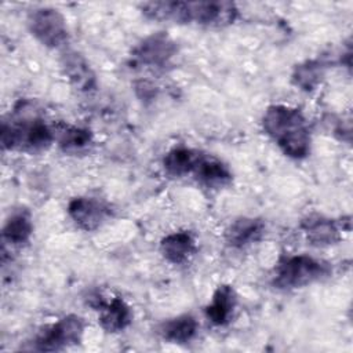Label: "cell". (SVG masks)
I'll use <instances>...</instances> for the list:
<instances>
[{"label": "cell", "instance_id": "obj_1", "mask_svg": "<svg viewBox=\"0 0 353 353\" xmlns=\"http://www.w3.org/2000/svg\"><path fill=\"white\" fill-rule=\"evenodd\" d=\"M142 14L153 21L174 23H194L210 28H223L233 23L239 10L234 3L214 1H149L141 6Z\"/></svg>", "mask_w": 353, "mask_h": 353}, {"label": "cell", "instance_id": "obj_2", "mask_svg": "<svg viewBox=\"0 0 353 353\" xmlns=\"http://www.w3.org/2000/svg\"><path fill=\"white\" fill-rule=\"evenodd\" d=\"M0 141L4 150L39 153L55 141L54 125L44 121L32 102L21 101L1 121Z\"/></svg>", "mask_w": 353, "mask_h": 353}, {"label": "cell", "instance_id": "obj_3", "mask_svg": "<svg viewBox=\"0 0 353 353\" xmlns=\"http://www.w3.org/2000/svg\"><path fill=\"white\" fill-rule=\"evenodd\" d=\"M261 123L265 134L285 156L301 160L310 153L312 135L299 109L281 103L270 105L266 108Z\"/></svg>", "mask_w": 353, "mask_h": 353}, {"label": "cell", "instance_id": "obj_4", "mask_svg": "<svg viewBox=\"0 0 353 353\" xmlns=\"http://www.w3.org/2000/svg\"><path fill=\"white\" fill-rule=\"evenodd\" d=\"M331 266L323 259L298 254L280 258L273 270L272 284L284 291L296 290L328 277Z\"/></svg>", "mask_w": 353, "mask_h": 353}, {"label": "cell", "instance_id": "obj_5", "mask_svg": "<svg viewBox=\"0 0 353 353\" xmlns=\"http://www.w3.org/2000/svg\"><path fill=\"white\" fill-rule=\"evenodd\" d=\"M84 320L77 314L61 317L57 323L44 328L30 342L28 350L37 352H59L77 345L84 334Z\"/></svg>", "mask_w": 353, "mask_h": 353}, {"label": "cell", "instance_id": "obj_6", "mask_svg": "<svg viewBox=\"0 0 353 353\" xmlns=\"http://www.w3.org/2000/svg\"><path fill=\"white\" fill-rule=\"evenodd\" d=\"M28 26L33 37L46 47L59 48L69 40L66 19L55 8L40 7L30 11Z\"/></svg>", "mask_w": 353, "mask_h": 353}, {"label": "cell", "instance_id": "obj_7", "mask_svg": "<svg viewBox=\"0 0 353 353\" xmlns=\"http://www.w3.org/2000/svg\"><path fill=\"white\" fill-rule=\"evenodd\" d=\"M176 52V43L164 32H157L145 37L134 47L131 59L134 63L145 68L165 69Z\"/></svg>", "mask_w": 353, "mask_h": 353}, {"label": "cell", "instance_id": "obj_8", "mask_svg": "<svg viewBox=\"0 0 353 353\" xmlns=\"http://www.w3.org/2000/svg\"><path fill=\"white\" fill-rule=\"evenodd\" d=\"M68 215L77 228L91 232L106 222L110 216V207L97 197L79 196L69 201Z\"/></svg>", "mask_w": 353, "mask_h": 353}, {"label": "cell", "instance_id": "obj_9", "mask_svg": "<svg viewBox=\"0 0 353 353\" xmlns=\"http://www.w3.org/2000/svg\"><path fill=\"white\" fill-rule=\"evenodd\" d=\"M265 222L259 218L240 216L225 230V240L232 248H245L259 241L265 234Z\"/></svg>", "mask_w": 353, "mask_h": 353}, {"label": "cell", "instance_id": "obj_10", "mask_svg": "<svg viewBox=\"0 0 353 353\" xmlns=\"http://www.w3.org/2000/svg\"><path fill=\"white\" fill-rule=\"evenodd\" d=\"M301 230L306 240L317 247L332 245L342 239L341 226L323 215H309L302 219Z\"/></svg>", "mask_w": 353, "mask_h": 353}, {"label": "cell", "instance_id": "obj_11", "mask_svg": "<svg viewBox=\"0 0 353 353\" xmlns=\"http://www.w3.org/2000/svg\"><path fill=\"white\" fill-rule=\"evenodd\" d=\"M194 179L204 188L208 189H221L228 186L232 179V171L229 167L219 159L203 153L199 163L196 164L194 171L192 172Z\"/></svg>", "mask_w": 353, "mask_h": 353}, {"label": "cell", "instance_id": "obj_12", "mask_svg": "<svg viewBox=\"0 0 353 353\" xmlns=\"http://www.w3.org/2000/svg\"><path fill=\"white\" fill-rule=\"evenodd\" d=\"M197 251L196 239L186 230L172 232L161 239L160 252L172 265L186 263Z\"/></svg>", "mask_w": 353, "mask_h": 353}, {"label": "cell", "instance_id": "obj_13", "mask_svg": "<svg viewBox=\"0 0 353 353\" xmlns=\"http://www.w3.org/2000/svg\"><path fill=\"white\" fill-rule=\"evenodd\" d=\"M237 295L232 285L221 284L212 294L210 303L205 306V317L214 325H226L236 309Z\"/></svg>", "mask_w": 353, "mask_h": 353}, {"label": "cell", "instance_id": "obj_14", "mask_svg": "<svg viewBox=\"0 0 353 353\" xmlns=\"http://www.w3.org/2000/svg\"><path fill=\"white\" fill-rule=\"evenodd\" d=\"M61 66L69 81L80 91H90L95 87V74L83 55L76 51H66L62 55Z\"/></svg>", "mask_w": 353, "mask_h": 353}, {"label": "cell", "instance_id": "obj_15", "mask_svg": "<svg viewBox=\"0 0 353 353\" xmlns=\"http://www.w3.org/2000/svg\"><path fill=\"white\" fill-rule=\"evenodd\" d=\"M98 310V323L101 328L106 332H120L125 330L132 320L130 306L125 303L124 299L119 296L112 298L109 302L101 303Z\"/></svg>", "mask_w": 353, "mask_h": 353}, {"label": "cell", "instance_id": "obj_16", "mask_svg": "<svg viewBox=\"0 0 353 353\" xmlns=\"http://www.w3.org/2000/svg\"><path fill=\"white\" fill-rule=\"evenodd\" d=\"M33 233L32 215L28 210L21 208L14 211L3 226V243L11 247L25 245Z\"/></svg>", "mask_w": 353, "mask_h": 353}, {"label": "cell", "instance_id": "obj_17", "mask_svg": "<svg viewBox=\"0 0 353 353\" xmlns=\"http://www.w3.org/2000/svg\"><path fill=\"white\" fill-rule=\"evenodd\" d=\"M203 152L186 146H176L168 150L163 157V168L171 176H185L192 174Z\"/></svg>", "mask_w": 353, "mask_h": 353}, {"label": "cell", "instance_id": "obj_18", "mask_svg": "<svg viewBox=\"0 0 353 353\" xmlns=\"http://www.w3.org/2000/svg\"><path fill=\"white\" fill-rule=\"evenodd\" d=\"M197 320L192 314H181L163 321L159 327V334L168 342L188 343L197 334Z\"/></svg>", "mask_w": 353, "mask_h": 353}, {"label": "cell", "instance_id": "obj_19", "mask_svg": "<svg viewBox=\"0 0 353 353\" xmlns=\"http://www.w3.org/2000/svg\"><path fill=\"white\" fill-rule=\"evenodd\" d=\"M52 125L55 141L65 152H80L85 149L92 141V134L88 128L68 123H58Z\"/></svg>", "mask_w": 353, "mask_h": 353}, {"label": "cell", "instance_id": "obj_20", "mask_svg": "<svg viewBox=\"0 0 353 353\" xmlns=\"http://www.w3.org/2000/svg\"><path fill=\"white\" fill-rule=\"evenodd\" d=\"M327 63L321 59H307L295 66L292 72V83L303 91H313L324 76Z\"/></svg>", "mask_w": 353, "mask_h": 353}]
</instances>
